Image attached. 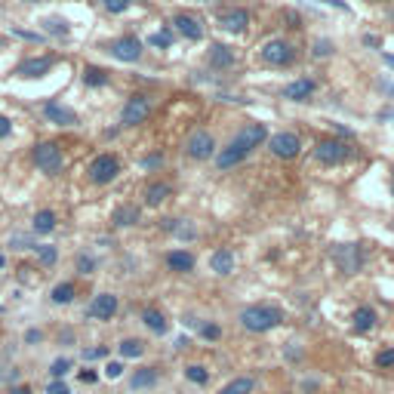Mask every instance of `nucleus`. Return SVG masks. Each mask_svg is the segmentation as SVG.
<instances>
[{
	"label": "nucleus",
	"instance_id": "1",
	"mask_svg": "<svg viewBox=\"0 0 394 394\" xmlns=\"http://www.w3.org/2000/svg\"><path fill=\"white\" fill-rule=\"evenodd\" d=\"M265 139H268V126H265V124H243L240 130H238V136H234V139L216 154V167L219 170L238 167V163L247 161V157L253 154Z\"/></svg>",
	"mask_w": 394,
	"mask_h": 394
},
{
	"label": "nucleus",
	"instance_id": "2",
	"mask_svg": "<svg viewBox=\"0 0 394 394\" xmlns=\"http://www.w3.org/2000/svg\"><path fill=\"white\" fill-rule=\"evenodd\" d=\"M286 320V314H284V308H277V305H247L240 311V327L247 329V333H256V336H262V333H271V329H277Z\"/></svg>",
	"mask_w": 394,
	"mask_h": 394
},
{
	"label": "nucleus",
	"instance_id": "3",
	"mask_svg": "<svg viewBox=\"0 0 394 394\" xmlns=\"http://www.w3.org/2000/svg\"><path fill=\"white\" fill-rule=\"evenodd\" d=\"M31 161L44 176H59L65 167V154H62L59 142H38L31 148Z\"/></svg>",
	"mask_w": 394,
	"mask_h": 394
},
{
	"label": "nucleus",
	"instance_id": "4",
	"mask_svg": "<svg viewBox=\"0 0 394 394\" xmlns=\"http://www.w3.org/2000/svg\"><path fill=\"white\" fill-rule=\"evenodd\" d=\"M314 157H318V163H324V167H339L348 157H354V145H348V142H342V139H320L318 145H314Z\"/></svg>",
	"mask_w": 394,
	"mask_h": 394
},
{
	"label": "nucleus",
	"instance_id": "5",
	"mask_svg": "<svg viewBox=\"0 0 394 394\" xmlns=\"http://www.w3.org/2000/svg\"><path fill=\"white\" fill-rule=\"evenodd\" d=\"M329 259L336 262L342 274H357L363 268V247L361 243H336L329 249Z\"/></svg>",
	"mask_w": 394,
	"mask_h": 394
},
{
	"label": "nucleus",
	"instance_id": "6",
	"mask_svg": "<svg viewBox=\"0 0 394 394\" xmlns=\"http://www.w3.org/2000/svg\"><path fill=\"white\" fill-rule=\"evenodd\" d=\"M87 176L92 185H111L120 176V161L114 154H96L87 167Z\"/></svg>",
	"mask_w": 394,
	"mask_h": 394
},
{
	"label": "nucleus",
	"instance_id": "7",
	"mask_svg": "<svg viewBox=\"0 0 394 394\" xmlns=\"http://www.w3.org/2000/svg\"><path fill=\"white\" fill-rule=\"evenodd\" d=\"M259 56H262L265 65H274V68H284V65H293V62H296V49H293V44L284 38L268 40V44L259 49Z\"/></svg>",
	"mask_w": 394,
	"mask_h": 394
},
{
	"label": "nucleus",
	"instance_id": "8",
	"mask_svg": "<svg viewBox=\"0 0 394 394\" xmlns=\"http://www.w3.org/2000/svg\"><path fill=\"white\" fill-rule=\"evenodd\" d=\"M148 117H151V99H148L145 92H133V96L126 99L124 111H120V124L139 126V124H145Z\"/></svg>",
	"mask_w": 394,
	"mask_h": 394
},
{
	"label": "nucleus",
	"instance_id": "9",
	"mask_svg": "<svg viewBox=\"0 0 394 394\" xmlns=\"http://www.w3.org/2000/svg\"><path fill=\"white\" fill-rule=\"evenodd\" d=\"M268 148H271V154L281 157V161H293V157H299V151H302V139H299L296 133L284 130V133L268 136Z\"/></svg>",
	"mask_w": 394,
	"mask_h": 394
},
{
	"label": "nucleus",
	"instance_id": "10",
	"mask_svg": "<svg viewBox=\"0 0 394 394\" xmlns=\"http://www.w3.org/2000/svg\"><path fill=\"white\" fill-rule=\"evenodd\" d=\"M108 53H111L117 62H126V65H133V62L142 59V40L136 38V34H124V38L111 40V44H108Z\"/></svg>",
	"mask_w": 394,
	"mask_h": 394
},
{
	"label": "nucleus",
	"instance_id": "11",
	"mask_svg": "<svg viewBox=\"0 0 394 394\" xmlns=\"http://www.w3.org/2000/svg\"><path fill=\"white\" fill-rule=\"evenodd\" d=\"M185 154H188L191 161H210V157L216 154V139H213V133H206V130L191 133L188 142H185Z\"/></svg>",
	"mask_w": 394,
	"mask_h": 394
},
{
	"label": "nucleus",
	"instance_id": "12",
	"mask_svg": "<svg viewBox=\"0 0 394 394\" xmlns=\"http://www.w3.org/2000/svg\"><path fill=\"white\" fill-rule=\"evenodd\" d=\"M56 68V56H34V59H25L16 65V77L22 81H34V77H44Z\"/></svg>",
	"mask_w": 394,
	"mask_h": 394
},
{
	"label": "nucleus",
	"instance_id": "13",
	"mask_svg": "<svg viewBox=\"0 0 394 394\" xmlns=\"http://www.w3.org/2000/svg\"><path fill=\"white\" fill-rule=\"evenodd\" d=\"M117 311H120V299L114 293H96L92 302L87 305V314L96 320H111Z\"/></svg>",
	"mask_w": 394,
	"mask_h": 394
},
{
	"label": "nucleus",
	"instance_id": "14",
	"mask_svg": "<svg viewBox=\"0 0 394 394\" xmlns=\"http://www.w3.org/2000/svg\"><path fill=\"white\" fill-rule=\"evenodd\" d=\"M157 382H161V370L151 367V363H145V367H136L130 372V388L133 391H151Z\"/></svg>",
	"mask_w": 394,
	"mask_h": 394
},
{
	"label": "nucleus",
	"instance_id": "15",
	"mask_svg": "<svg viewBox=\"0 0 394 394\" xmlns=\"http://www.w3.org/2000/svg\"><path fill=\"white\" fill-rule=\"evenodd\" d=\"M219 25L225 28L228 34H243L249 28V13L243 6H234V10H225L219 16Z\"/></svg>",
	"mask_w": 394,
	"mask_h": 394
},
{
	"label": "nucleus",
	"instance_id": "16",
	"mask_svg": "<svg viewBox=\"0 0 394 394\" xmlns=\"http://www.w3.org/2000/svg\"><path fill=\"white\" fill-rule=\"evenodd\" d=\"M314 90H318V83H314L311 77H299V81L284 87V99H290V102H308V99L314 96Z\"/></svg>",
	"mask_w": 394,
	"mask_h": 394
},
{
	"label": "nucleus",
	"instance_id": "17",
	"mask_svg": "<svg viewBox=\"0 0 394 394\" xmlns=\"http://www.w3.org/2000/svg\"><path fill=\"white\" fill-rule=\"evenodd\" d=\"M376 324H379V314L372 305H361V308H354V314H351V329H354L357 336L370 333Z\"/></svg>",
	"mask_w": 394,
	"mask_h": 394
},
{
	"label": "nucleus",
	"instance_id": "18",
	"mask_svg": "<svg viewBox=\"0 0 394 394\" xmlns=\"http://www.w3.org/2000/svg\"><path fill=\"white\" fill-rule=\"evenodd\" d=\"M173 25H176V31L182 34L185 40H191V44H197V40L204 38V28H200V22L195 16H188V13H179V16L173 19Z\"/></svg>",
	"mask_w": 394,
	"mask_h": 394
},
{
	"label": "nucleus",
	"instance_id": "19",
	"mask_svg": "<svg viewBox=\"0 0 394 394\" xmlns=\"http://www.w3.org/2000/svg\"><path fill=\"white\" fill-rule=\"evenodd\" d=\"M142 324H145L148 333H154V336H167L170 333V320H167V314L161 311V308H145L142 311Z\"/></svg>",
	"mask_w": 394,
	"mask_h": 394
},
{
	"label": "nucleus",
	"instance_id": "20",
	"mask_svg": "<svg viewBox=\"0 0 394 394\" xmlns=\"http://www.w3.org/2000/svg\"><path fill=\"white\" fill-rule=\"evenodd\" d=\"M44 114H47V120H53V124H59V126H77V114L59 102H47Z\"/></svg>",
	"mask_w": 394,
	"mask_h": 394
},
{
	"label": "nucleus",
	"instance_id": "21",
	"mask_svg": "<svg viewBox=\"0 0 394 394\" xmlns=\"http://www.w3.org/2000/svg\"><path fill=\"white\" fill-rule=\"evenodd\" d=\"M167 268L176 271V274H188V271H195V256H191L188 249H170L167 253Z\"/></svg>",
	"mask_w": 394,
	"mask_h": 394
},
{
	"label": "nucleus",
	"instance_id": "22",
	"mask_svg": "<svg viewBox=\"0 0 394 394\" xmlns=\"http://www.w3.org/2000/svg\"><path fill=\"white\" fill-rule=\"evenodd\" d=\"M139 219H142V210L136 204H120V206H114V210H111V222L117 228H130Z\"/></svg>",
	"mask_w": 394,
	"mask_h": 394
},
{
	"label": "nucleus",
	"instance_id": "23",
	"mask_svg": "<svg viewBox=\"0 0 394 394\" xmlns=\"http://www.w3.org/2000/svg\"><path fill=\"white\" fill-rule=\"evenodd\" d=\"M210 268L216 271L219 277L231 274V271H234V253H231V249H228V247L213 249V253H210Z\"/></svg>",
	"mask_w": 394,
	"mask_h": 394
},
{
	"label": "nucleus",
	"instance_id": "24",
	"mask_svg": "<svg viewBox=\"0 0 394 394\" xmlns=\"http://www.w3.org/2000/svg\"><path fill=\"white\" fill-rule=\"evenodd\" d=\"M206 59H210L213 68H231L234 65V49L228 44H210V53H206Z\"/></svg>",
	"mask_w": 394,
	"mask_h": 394
},
{
	"label": "nucleus",
	"instance_id": "25",
	"mask_svg": "<svg viewBox=\"0 0 394 394\" xmlns=\"http://www.w3.org/2000/svg\"><path fill=\"white\" fill-rule=\"evenodd\" d=\"M117 354L124 357V361H139V357L145 354V339H136V336H126V339H120Z\"/></svg>",
	"mask_w": 394,
	"mask_h": 394
},
{
	"label": "nucleus",
	"instance_id": "26",
	"mask_svg": "<svg viewBox=\"0 0 394 394\" xmlns=\"http://www.w3.org/2000/svg\"><path fill=\"white\" fill-rule=\"evenodd\" d=\"M170 195H173V188H170L167 182H151L145 188V206H161V204H167Z\"/></svg>",
	"mask_w": 394,
	"mask_h": 394
},
{
	"label": "nucleus",
	"instance_id": "27",
	"mask_svg": "<svg viewBox=\"0 0 394 394\" xmlns=\"http://www.w3.org/2000/svg\"><path fill=\"white\" fill-rule=\"evenodd\" d=\"M49 299H53V305H71L77 299V286L71 284V281L56 284L53 290H49Z\"/></svg>",
	"mask_w": 394,
	"mask_h": 394
},
{
	"label": "nucleus",
	"instance_id": "28",
	"mask_svg": "<svg viewBox=\"0 0 394 394\" xmlns=\"http://www.w3.org/2000/svg\"><path fill=\"white\" fill-rule=\"evenodd\" d=\"M56 213L53 210H40V213H34V219H31V228H34V234H53L56 231Z\"/></svg>",
	"mask_w": 394,
	"mask_h": 394
},
{
	"label": "nucleus",
	"instance_id": "29",
	"mask_svg": "<svg viewBox=\"0 0 394 394\" xmlns=\"http://www.w3.org/2000/svg\"><path fill=\"white\" fill-rule=\"evenodd\" d=\"M256 391V379L253 376H238L228 385H222L219 394H253Z\"/></svg>",
	"mask_w": 394,
	"mask_h": 394
},
{
	"label": "nucleus",
	"instance_id": "30",
	"mask_svg": "<svg viewBox=\"0 0 394 394\" xmlns=\"http://www.w3.org/2000/svg\"><path fill=\"white\" fill-rule=\"evenodd\" d=\"M108 81H111V74L105 68H99V65H87L83 68V83L92 90H99V87H108Z\"/></svg>",
	"mask_w": 394,
	"mask_h": 394
},
{
	"label": "nucleus",
	"instance_id": "31",
	"mask_svg": "<svg viewBox=\"0 0 394 394\" xmlns=\"http://www.w3.org/2000/svg\"><path fill=\"white\" fill-rule=\"evenodd\" d=\"M185 379H188L191 385H197V388H204V385H210V370H206L204 363H188V367H185Z\"/></svg>",
	"mask_w": 394,
	"mask_h": 394
},
{
	"label": "nucleus",
	"instance_id": "32",
	"mask_svg": "<svg viewBox=\"0 0 394 394\" xmlns=\"http://www.w3.org/2000/svg\"><path fill=\"white\" fill-rule=\"evenodd\" d=\"M40 25H44V31L53 34V38H68V34H71L68 19H59V16H47Z\"/></svg>",
	"mask_w": 394,
	"mask_h": 394
},
{
	"label": "nucleus",
	"instance_id": "33",
	"mask_svg": "<svg viewBox=\"0 0 394 394\" xmlns=\"http://www.w3.org/2000/svg\"><path fill=\"white\" fill-rule=\"evenodd\" d=\"M173 40H176L173 28H161V31H154L151 38H148V44H151L154 49H170L173 47Z\"/></svg>",
	"mask_w": 394,
	"mask_h": 394
},
{
	"label": "nucleus",
	"instance_id": "34",
	"mask_svg": "<svg viewBox=\"0 0 394 394\" xmlns=\"http://www.w3.org/2000/svg\"><path fill=\"white\" fill-rule=\"evenodd\" d=\"M71 367H74V361H71V357H56V361L49 363V376H53V379H65L68 372H71Z\"/></svg>",
	"mask_w": 394,
	"mask_h": 394
},
{
	"label": "nucleus",
	"instance_id": "35",
	"mask_svg": "<svg viewBox=\"0 0 394 394\" xmlns=\"http://www.w3.org/2000/svg\"><path fill=\"white\" fill-rule=\"evenodd\" d=\"M124 361H108V363H105V367H102V376L105 379H108V382H114V379H120V376H124Z\"/></svg>",
	"mask_w": 394,
	"mask_h": 394
},
{
	"label": "nucleus",
	"instance_id": "36",
	"mask_svg": "<svg viewBox=\"0 0 394 394\" xmlns=\"http://www.w3.org/2000/svg\"><path fill=\"white\" fill-rule=\"evenodd\" d=\"M133 3H136V0H102V6L111 13V16H117V13H126Z\"/></svg>",
	"mask_w": 394,
	"mask_h": 394
},
{
	"label": "nucleus",
	"instance_id": "37",
	"mask_svg": "<svg viewBox=\"0 0 394 394\" xmlns=\"http://www.w3.org/2000/svg\"><path fill=\"white\" fill-rule=\"evenodd\" d=\"M200 339L219 342V339H222V327H219V324H200Z\"/></svg>",
	"mask_w": 394,
	"mask_h": 394
},
{
	"label": "nucleus",
	"instance_id": "38",
	"mask_svg": "<svg viewBox=\"0 0 394 394\" xmlns=\"http://www.w3.org/2000/svg\"><path fill=\"white\" fill-rule=\"evenodd\" d=\"M376 367L379 370H394V348H382L376 354Z\"/></svg>",
	"mask_w": 394,
	"mask_h": 394
},
{
	"label": "nucleus",
	"instance_id": "39",
	"mask_svg": "<svg viewBox=\"0 0 394 394\" xmlns=\"http://www.w3.org/2000/svg\"><path fill=\"white\" fill-rule=\"evenodd\" d=\"M333 40H327V38H320L318 40V44H314V49H311V53H314V59H327V56H333Z\"/></svg>",
	"mask_w": 394,
	"mask_h": 394
},
{
	"label": "nucleus",
	"instance_id": "40",
	"mask_svg": "<svg viewBox=\"0 0 394 394\" xmlns=\"http://www.w3.org/2000/svg\"><path fill=\"white\" fill-rule=\"evenodd\" d=\"M74 265H77V274H92L96 271V259L92 256H77Z\"/></svg>",
	"mask_w": 394,
	"mask_h": 394
},
{
	"label": "nucleus",
	"instance_id": "41",
	"mask_svg": "<svg viewBox=\"0 0 394 394\" xmlns=\"http://www.w3.org/2000/svg\"><path fill=\"white\" fill-rule=\"evenodd\" d=\"M108 354V345H92V348H83V361L92 363V361H102Z\"/></svg>",
	"mask_w": 394,
	"mask_h": 394
},
{
	"label": "nucleus",
	"instance_id": "42",
	"mask_svg": "<svg viewBox=\"0 0 394 394\" xmlns=\"http://www.w3.org/2000/svg\"><path fill=\"white\" fill-rule=\"evenodd\" d=\"M47 394H71V385L65 379H53V382L47 385Z\"/></svg>",
	"mask_w": 394,
	"mask_h": 394
},
{
	"label": "nucleus",
	"instance_id": "43",
	"mask_svg": "<svg viewBox=\"0 0 394 394\" xmlns=\"http://www.w3.org/2000/svg\"><path fill=\"white\" fill-rule=\"evenodd\" d=\"M34 249H38V259L44 265H53L56 256H59V253H56V247H34Z\"/></svg>",
	"mask_w": 394,
	"mask_h": 394
},
{
	"label": "nucleus",
	"instance_id": "44",
	"mask_svg": "<svg viewBox=\"0 0 394 394\" xmlns=\"http://www.w3.org/2000/svg\"><path fill=\"white\" fill-rule=\"evenodd\" d=\"M77 379H81L83 385H96V382H99V372L87 367V370H81V372H77Z\"/></svg>",
	"mask_w": 394,
	"mask_h": 394
},
{
	"label": "nucleus",
	"instance_id": "45",
	"mask_svg": "<svg viewBox=\"0 0 394 394\" xmlns=\"http://www.w3.org/2000/svg\"><path fill=\"white\" fill-rule=\"evenodd\" d=\"M13 136V120L6 114H0V139H10Z\"/></svg>",
	"mask_w": 394,
	"mask_h": 394
},
{
	"label": "nucleus",
	"instance_id": "46",
	"mask_svg": "<svg viewBox=\"0 0 394 394\" xmlns=\"http://www.w3.org/2000/svg\"><path fill=\"white\" fill-rule=\"evenodd\" d=\"M142 167H145V170H157V167H163V154H148L145 161H142Z\"/></svg>",
	"mask_w": 394,
	"mask_h": 394
},
{
	"label": "nucleus",
	"instance_id": "47",
	"mask_svg": "<svg viewBox=\"0 0 394 394\" xmlns=\"http://www.w3.org/2000/svg\"><path fill=\"white\" fill-rule=\"evenodd\" d=\"M6 394H34V388H31V385L16 382V385H10V388H6Z\"/></svg>",
	"mask_w": 394,
	"mask_h": 394
},
{
	"label": "nucleus",
	"instance_id": "48",
	"mask_svg": "<svg viewBox=\"0 0 394 394\" xmlns=\"http://www.w3.org/2000/svg\"><path fill=\"white\" fill-rule=\"evenodd\" d=\"M40 339H44V333H40V329H28V333H25V342H28V345H38Z\"/></svg>",
	"mask_w": 394,
	"mask_h": 394
},
{
	"label": "nucleus",
	"instance_id": "49",
	"mask_svg": "<svg viewBox=\"0 0 394 394\" xmlns=\"http://www.w3.org/2000/svg\"><path fill=\"white\" fill-rule=\"evenodd\" d=\"M318 3H324V6H336V10H342V13H348V10H351L345 0H318Z\"/></svg>",
	"mask_w": 394,
	"mask_h": 394
},
{
	"label": "nucleus",
	"instance_id": "50",
	"mask_svg": "<svg viewBox=\"0 0 394 394\" xmlns=\"http://www.w3.org/2000/svg\"><path fill=\"white\" fill-rule=\"evenodd\" d=\"M13 34H16V38H25V40H44V38H40V34H31V31H19V28H16V31H13Z\"/></svg>",
	"mask_w": 394,
	"mask_h": 394
},
{
	"label": "nucleus",
	"instance_id": "51",
	"mask_svg": "<svg viewBox=\"0 0 394 394\" xmlns=\"http://www.w3.org/2000/svg\"><path fill=\"white\" fill-rule=\"evenodd\" d=\"M191 345V339L188 336H182V339H176V348H188Z\"/></svg>",
	"mask_w": 394,
	"mask_h": 394
},
{
	"label": "nucleus",
	"instance_id": "52",
	"mask_svg": "<svg viewBox=\"0 0 394 394\" xmlns=\"http://www.w3.org/2000/svg\"><path fill=\"white\" fill-rule=\"evenodd\" d=\"M363 44H367V47H379V38H372V34H367V38H363Z\"/></svg>",
	"mask_w": 394,
	"mask_h": 394
},
{
	"label": "nucleus",
	"instance_id": "53",
	"mask_svg": "<svg viewBox=\"0 0 394 394\" xmlns=\"http://www.w3.org/2000/svg\"><path fill=\"white\" fill-rule=\"evenodd\" d=\"M382 62H385L388 68H394V56H391V53H385V56H382Z\"/></svg>",
	"mask_w": 394,
	"mask_h": 394
},
{
	"label": "nucleus",
	"instance_id": "54",
	"mask_svg": "<svg viewBox=\"0 0 394 394\" xmlns=\"http://www.w3.org/2000/svg\"><path fill=\"white\" fill-rule=\"evenodd\" d=\"M3 265H6V259H3V256H0V268H3Z\"/></svg>",
	"mask_w": 394,
	"mask_h": 394
},
{
	"label": "nucleus",
	"instance_id": "55",
	"mask_svg": "<svg viewBox=\"0 0 394 394\" xmlns=\"http://www.w3.org/2000/svg\"><path fill=\"white\" fill-rule=\"evenodd\" d=\"M391 195H394V179H391Z\"/></svg>",
	"mask_w": 394,
	"mask_h": 394
},
{
	"label": "nucleus",
	"instance_id": "56",
	"mask_svg": "<svg viewBox=\"0 0 394 394\" xmlns=\"http://www.w3.org/2000/svg\"><path fill=\"white\" fill-rule=\"evenodd\" d=\"M25 3H38V0H25Z\"/></svg>",
	"mask_w": 394,
	"mask_h": 394
}]
</instances>
